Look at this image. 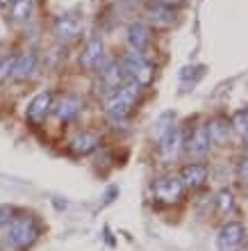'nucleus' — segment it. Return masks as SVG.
Returning <instances> with one entry per match:
<instances>
[{
	"label": "nucleus",
	"mask_w": 248,
	"mask_h": 251,
	"mask_svg": "<svg viewBox=\"0 0 248 251\" xmlns=\"http://www.w3.org/2000/svg\"><path fill=\"white\" fill-rule=\"evenodd\" d=\"M153 2H155V5H162V7H176V5H180V2H182V0H153Z\"/></svg>",
	"instance_id": "nucleus-24"
},
{
	"label": "nucleus",
	"mask_w": 248,
	"mask_h": 251,
	"mask_svg": "<svg viewBox=\"0 0 248 251\" xmlns=\"http://www.w3.org/2000/svg\"><path fill=\"white\" fill-rule=\"evenodd\" d=\"M205 128H207L209 139L216 142V144H221V142H225L230 137V121H225V119H216L209 126H205Z\"/></svg>",
	"instance_id": "nucleus-18"
},
{
	"label": "nucleus",
	"mask_w": 248,
	"mask_h": 251,
	"mask_svg": "<svg viewBox=\"0 0 248 251\" xmlns=\"http://www.w3.org/2000/svg\"><path fill=\"white\" fill-rule=\"evenodd\" d=\"M103 57H105V44L98 34H93L91 39H89V44H87L82 57H80V64L85 66V69H98L103 64Z\"/></svg>",
	"instance_id": "nucleus-10"
},
{
	"label": "nucleus",
	"mask_w": 248,
	"mask_h": 251,
	"mask_svg": "<svg viewBox=\"0 0 248 251\" xmlns=\"http://www.w3.org/2000/svg\"><path fill=\"white\" fill-rule=\"evenodd\" d=\"M246 151H248V139H246Z\"/></svg>",
	"instance_id": "nucleus-27"
},
{
	"label": "nucleus",
	"mask_w": 248,
	"mask_h": 251,
	"mask_svg": "<svg viewBox=\"0 0 248 251\" xmlns=\"http://www.w3.org/2000/svg\"><path fill=\"white\" fill-rule=\"evenodd\" d=\"M52 30H55L57 41H62V44H71V41H75L80 34H82V30H85V21H82L80 14L66 12V14H62V16H57Z\"/></svg>",
	"instance_id": "nucleus-3"
},
{
	"label": "nucleus",
	"mask_w": 248,
	"mask_h": 251,
	"mask_svg": "<svg viewBox=\"0 0 248 251\" xmlns=\"http://www.w3.org/2000/svg\"><path fill=\"white\" fill-rule=\"evenodd\" d=\"M80 110H82V103H80L75 96H66V99L57 105L55 112H57V119L62 121V124H71V121L80 114Z\"/></svg>",
	"instance_id": "nucleus-15"
},
{
	"label": "nucleus",
	"mask_w": 248,
	"mask_h": 251,
	"mask_svg": "<svg viewBox=\"0 0 248 251\" xmlns=\"http://www.w3.org/2000/svg\"><path fill=\"white\" fill-rule=\"evenodd\" d=\"M139 92H141V85L135 82V80H128L125 85L114 89V94L107 99V114L116 121L125 119V117L132 112V105L137 103Z\"/></svg>",
	"instance_id": "nucleus-2"
},
{
	"label": "nucleus",
	"mask_w": 248,
	"mask_h": 251,
	"mask_svg": "<svg viewBox=\"0 0 248 251\" xmlns=\"http://www.w3.org/2000/svg\"><path fill=\"white\" fill-rule=\"evenodd\" d=\"M123 69H125V73H128V78L139 82V85H148L150 80H153V64H150L141 53H135V50H132L123 60Z\"/></svg>",
	"instance_id": "nucleus-4"
},
{
	"label": "nucleus",
	"mask_w": 248,
	"mask_h": 251,
	"mask_svg": "<svg viewBox=\"0 0 248 251\" xmlns=\"http://www.w3.org/2000/svg\"><path fill=\"white\" fill-rule=\"evenodd\" d=\"M14 64H16V55H7L0 60V82H5L14 73Z\"/></svg>",
	"instance_id": "nucleus-20"
},
{
	"label": "nucleus",
	"mask_w": 248,
	"mask_h": 251,
	"mask_svg": "<svg viewBox=\"0 0 248 251\" xmlns=\"http://www.w3.org/2000/svg\"><path fill=\"white\" fill-rule=\"evenodd\" d=\"M148 19L150 23H155V27H169L173 23V12L169 7H162V5H153L148 7Z\"/></svg>",
	"instance_id": "nucleus-17"
},
{
	"label": "nucleus",
	"mask_w": 248,
	"mask_h": 251,
	"mask_svg": "<svg viewBox=\"0 0 248 251\" xmlns=\"http://www.w3.org/2000/svg\"><path fill=\"white\" fill-rule=\"evenodd\" d=\"M7 228V238L5 245L12 247V249H27V247L34 245V240L39 238V224L34 217H12Z\"/></svg>",
	"instance_id": "nucleus-1"
},
{
	"label": "nucleus",
	"mask_w": 248,
	"mask_h": 251,
	"mask_svg": "<svg viewBox=\"0 0 248 251\" xmlns=\"http://www.w3.org/2000/svg\"><path fill=\"white\" fill-rule=\"evenodd\" d=\"M182 197V183L178 178H162L155 183V199L162 203H176Z\"/></svg>",
	"instance_id": "nucleus-8"
},
{
	"label": "nucleus",
	"mask_w": 248,
	"mask_h": 251,
	"mask_svg": "<svg viewBox=\"0 0 248 251\" xmlns=\"http://www.w3.org/2000/svg\"><path fill=\"white\" fill-rule=\"evenodd\" d=\"M244 242H246V228L239 222H230L219 231L216 245L221 251H242Z\"/></svg>",
	"instance_id": "nucleus-5"
},
{
	"label": "nucleus",
	"mask_w": 248,
	"mask_h": 251,
	"mask_svg": "<svg viewBox=\"0 0 248 251\" xmlns=\"http://www.w3.org/2000/svg\"><path fill=\"white\" fill-rule=\"evenodd\" d=\"M12 2H14V0H0V5H5V7H9Z\"/></svg>",
	"instance_id": "nucleus-25"
},
{
	"label": "nucleus",
	"mask_w": 248,
	"mask_h": 251,
	"mask_svg": "<svg viewBox=\"0 0 248 251\" xmlns=\"http://www.w3.org/2000/svg\"><path fill=\"white\" fill-rule=\"evenodd\" d=\"M246 192H248V190H246Z\"/></svg>",
	"instance_id": "nucleus-28"
},
{
	"label": "nucleus",
	"mask_w": 248,
	"mask_h": 251,
	"mask_svg": "<svg viewBox=\"0 0 248 251\" xmlns=\"http://www.w3.org/2000/svg\"><path fill=\"white\" fill-rule=\"evenodd\" d=\"M52 107V92H41L37 94L32 100H30V105H27V121L34 126H39L41 121H46L48 112H50Z\"/></svg>",
	"instance_id": "nucleus-7"
},
{
	"label": "nucleus",
	"mask_w": 248,
	"mask_h": 251,
	"mask_svg": "<svg viewBox=\"0 0 248 251\" xmlns=\"http://www.w3.org/2000/svg\"><path fill=\"white\" fill-rule=\"evenodd\" d=\"M235 128L239 132H248V110H244L235 117Z\"/></svg>",
	"instance_id": "nucleus-21"
},
{
	"label": "nucleus",
	"mask_w": 248,
	"mask_h": 251,
	"mask_svg": "<svg viewBox=\"0 0 248 251\" xmlns=\"http://www.w3.org/2000/svg\"><path fill=\"white\" fill-rule=\"evenodd\" d=\"M118 2H123V5H130V2H137V0H118Z\"/></svg>",
	"instance_id": "nucleus-26"
},
{
	"label": "nucleus",
	"mask_w": 248,
	"mask_h": 251,
	"mask_svg": "<svg viewBox=\"0 0 248 251\" xmlns=\"http://www.w3.org/2000/svg\"><path fill=\"white\" fill-rule=\"evenodd\" d=\"M100 69V85L103 87H107V89H118L121 85H125L128 82V73H125V69H123V62L118 64L116 60H107V62H103V64L98 66Z\"/></svg>",
	"instance_id": "nucleus-6"
},
{
	"label": "nucleus",
	"mask_w": 248,
	"mask_h": 251,
	"mask_svg": "<svg viewBox=\"0 0 248 251\" xmlns=\"http://www.w3.org/2000/svg\"><path fill=\"white\" fill-rule=\"evenodd\" d=\"M30 14H32V0H14L12 5H9V16L12 21H27L30 19Z\"/></svg>",
	"instance_id": "nucleus-19"
},
{
	"label": "nucleus",
	"mask_w": 248,
	"mask_h": 251,
	"mask_svg": "<svg viewBox=\"0 0 248 251\" xmlns=\"http://www.w3.org/2000/svg\"><path fill=\"white\" fill-rule=\"evenodd\" d=\"M98 144H100V137L96 132H82V135H78L71 142V151L75 155H89V153H93L98 149Z\"/></svg>",
	"instance_id": "nucleus-14"
},
{
	"label": "nucleus",
	"mask_w": 248,
	"mask_h": 251,
	"mask_svg": "<svg viewBox=\"0 0 248 251\" xmlns=\"http://www.w3.org/2000/svg\"><path fill=\"white\" fill-rule=\"evenodd\" d=\"M219 203H221V210H223V212L230 210V208L235 205V201H232V194H230L228 190H223L221 194H219Z\"/></svg>",
	"instance_id": "nucleus-22"
},
{
	"label": "nucleus",
	"mask_w": 248,
	"mask_h": 251,
	"mask_svg": "<svg viewBox=\"0 0 248 251\" xmlns=\"http://www.w3.org/2000/svg\"><path fill=\"white\" fill-rule=\"evenodd\" d=\"M182 146V137H180V130L178 128H166V132L159 139V155H162L164 162H171V160L178 158V151Z\"/></svg>",
	"instance_id": "nucleus-9"
},
{
	"label": "nucleus",
	"mask_w": 248,
	"mask_h": 251,
	"mask_svg": "<svg viewBox=\"0 0 248 251\" xmlns=\"http://www.w3.org/2000/svg\"><path fill=\"white\" fill-rule=\"evenodd\" d=\"M37 71V55L34 53H25L21 55V57H16V64H14V78L19 80H27L32 73Z\"/></svg>",
	"instance_id": "nucleus-16"
},
{
	"label": "nucleus",
	"mask_w": 248,
	"mask_h": 251,
	"mask_svg": "<svg viewBox=\"0 0 248 251\" xmlns=\"http://www.w3.org/2000/svg\"><path fill=\"white\" fill-rule=\"evenodd\" d=\"M9 219H12V210L7 205H0V228H5L9 224Z\"/></svg>",
	"instance_id": "nucleus-23"
},
{
	"label": "nucleus",
	"mask_w": 248,
	"mask_h": 251,
	"mask_svg": "<svg viewBox=\"0 0 248 251\" xmlns=\"http://www.w3.org/2000/svg\"><path fill=\"white\" fill-rule=\"evenodd\" d=\"M205 180H207V167L205 165H187L182 169V187H191V190H196V187L205 185Z\"/></svg>",
	"instance_id": "nucleus-13"
},
{
	"label": "nucleus",
	"mask_w": 248,
	"mask_h": 251,
	"mask_svg": "<svg viewBox=\"0 0 248 251\" xmlns=\"http://www.w3.org/2000/svg\"><path fill=\"white\" fill-rule=\"evenodd\" d=\"M128 44L135 53H144L146 48L150 46V30L144 23H132L128 27Z\"/></svg>",
	"instance_id": "nucleus-11"
},
{
	"label": "nucleus",
	"mask_w": 248,
	"mask_h": 251,
	"mask_svg": "<svg viewBox=\"0 0 248 251\" xmlns=\"http://www.w3.org/2000/svg\"><path fill=\"white\" fill-rule=\"evenodd\" d=\"M209 144H212V139H209V135H207V128L201 126L189 137V142H187V153H189L191 158H205L209 151Z\"/></svg>",
	"instance_id": "nucleus-12"
}]
</instances>
